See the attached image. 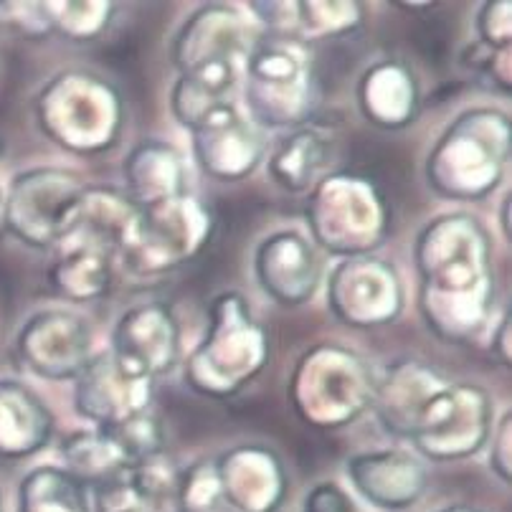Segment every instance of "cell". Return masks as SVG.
<instances>
[{
  "label": "cell",
  "mask_w": 512,
  "mask_h": 512,
  "mask_svg": "<svg viewBox=\"0 0 512 512\" xmlns=\"http://www.w3.org/2000/svg\"><path fill=\"white\" fill-rule=\"evenodd\" d=\"M414 267L429 333L452 345L480 338L495 310L492 236L480 218L467 211L431 218L416 236Z\"/></svg>",
  "instance_id": "1"
},
{
  "label": "cell",
  "mask_w": 512,
  "mask_h": 512,
  "mask_svg": "<svg viewBox=\"0 0 512 512\" xmlns=\"http://www.w3.org/2000/svg\"><path fill=\"white\" fill-rule=\"evenodd\" d=\"M269 355L267 327L241 292L226 289L208 305L206 330L183 360V383L198 396L226 401L262 376Z\"/></svg>",
  "instance_id": "2"
},
{
  "label": "cell",
  "mask_w": 512,
  "mask_h": 512,
  "mask_svg": "<svg viewBox=\"0 0 512 512\" xmlns=\"http://www.w3.org/2000/svg\"><path fill=\"white\" fill-rule=\"evenodd\" d=\"M510 150L512 125L502 109H467L426 155V183L444 201H482L505 180Z\"/></svg>",
  "instance_id": "3"
},
{
  "label": "cell",
  "mask_w": 512,
  "mask_h": 512,
  "mask_svg": "<svg viewBox=\"0 0 512 512\" xmlns=\"http://www.w3.org/2000/svg\"><path fill=\"white\" fill-rule=\"evenodd\" d=\"M249 120L259 130L292 132L310 125L320 104L312 46L284 36H259L241 69Z\"/></svg>",
  "instance_id": "4"
},
{
  "label": "cell",
  "mask_w": 512,
  "mask_h": 512,
  "mask_svg": "<svg viewBox=\"0 0 512 512\" xmlns=\"http://www.w3.org/2000/svg\"><path fill=\"white\" fill-rule=\"evenodd\" d=\"M36 122L64 153L89 158L120 142L125 102L120 89L97 71L66 69L36 97Z\"/></svg>",
  "instance_id": "5"
},
{
  "label": "cell",
  "mask_w": 512,
  "mask_h": 512,
  "mask_svg": "<svg viewBox=\"0 0 512 512\" xmlns=\"http://www.w3.org/2000/svg\"><path fill=\"white\" fill-rule=\"evenodd\" d=\"M305 221L312 244L327 254L373 256L391 234V206L371 178L330 170L307 193Z\"/></svg>",
  "instance_id": "6"
},
{
  "label": "cell",
  "mask_w": 512,
  "mask_h": 512,
  "mask_svg": "<svg viewBox=\"0 0 512 512\" xmlns=\"http://www.w3.org/2000/svg\"><path fill=\"white\" fill-rule=\"evenodd\" d=\"M371 363L343 345H315L297 360L289 378V404L302 424L335 431L371 411L376 396Z\"/></svg>",
  "instance_id": "7"
},
{
  "label": "cell",
  "mask_w": 512,
  "mask_h": 512,
  "mask_svg": "<svg viewBox=\"0 0 512 512\" xmlns=\"http://www.w3.org/2000/svg\"><path fill=\"white\" fill-rule=\"evenodd\" d=\"M216 231L211 208L193 193L137 208L130 239L120 251V267L137 277L178 272L203 254Z\"/></svg>",
  "instance_id": "8"
},
{
  "label": "cell",
  "mask_w": 512,
  "mask_h": 512,
  "mask_svg": "<svg viewBox=\"0 0 512 512\" xmlns=\"http://www.w3.org/2000/svg\"><path fill=\"white\" fill-rule=\"evenodd\" d=\"M490 434V393L474 383L444 381L419 406L406 439L431 462H459L482 452Z\"/></svg>",
  "instance_id": "9"
},
{
  "label": "cell",
  "mask_w": 512,
  "mask_h": 512,
  "mask_svg": "<svg viewBox=\"0 0 512 512\" xmlns=\"http://www.w3.org/2000/svg\"><path fill=\"white\" fill-rule=\"evenodd\" d=\"M165 429L153 411L115 426L71 431L61 439V462L87 490L115 480L117 474L165 454Z\"/></svg>",
  "instance_id": "10"
},
{
  "label": "cell",
  "mask_w": 512,
  "mask_h": 512,
  "mask_svg": "<svg viewBox=\"0 0 512 512\" xmlns=\"http://www.w3.org/2000/svg\"><path fill=\"white\" fill-rule=\"evenodd\" d=\"M87 191L79 173L66 168H31L18 173L3 201V224L11 236L36 251H51L66 213Z\"/></svg>",
  "instance_id": "11"
},
{
  "label": "cell",
  "mask_w": 512,
  "mask_h": 512,
  "mask_svg": "<svg viewBox=\"0 0 512 512\" xmlns=\"http://www.w3.org/2000/svg\"><path fill=\"white\" fill-rule=\"evenodd\" d=\"M406 292L401 274L378 256L343 259L327 277V307L353 330H378L404 312Z\"/></svg>",
  "instance_id": "12"
},
{
  "label": "cell",
  "mask_w": 512,
  "mask_h": 512,
  "mask_svg": "<svg viewBox=\"0 0 512 512\" xmlns=\"http://www.w3.org/2000/svg\"><path fill=\"white\" fill-rule=\"evenodd\" d=\"M13 353L21 368L44 381H77L94 355V335L77 310H41L16 335Z\"/></svg>",
  "instance_id": "13"
},
{
  "label": "cell",
  "mask_w": 512,
  "mask_h": 512,
  "mask_svg": "<svg viewBox=\"0 0 512 512\" xmlns=\"http://www.w3.org/2000/svg\"><path fill=\"white\" fill-rule=\"evenodd\" d=\"M208 459L221 512H277L287 495V469L274 449L241 444Z\"/></svg>",
  "instance_id": "14"
},
{
  "label": "cell",
  "mask_w": 512,
  "mask_h": 512,
  "mask_svg": "<svg viewBox=\"0 0 512 512\" xmlns=\"http://www.w3.org/2000/svg\"><path fill=\"white\" fill-rule=\"evenodd\" d=\"M188 132L196 165L221 183L249 178L267 158L264 132L234 102L208 109Z\"/></svg>",
  "instance_id": "15"
},
{
  "label": "cell",
  "mask_w": 512,
  "mask_h": 512,
  "mask_svg": "<svg viewBox=\"0 0 512 512\" xmlns=\"http://www.w3.org/2000/svg\"><path fill=\"white\" fill-rule=\"evenodd\" d=\"M254 41L239 8L211 3L193 11L175 33L173 64L178 77L208 69H244Z\"/></svg>",
  "instance_id": "16"
},
{
  "label": "cell",
  "mask_w": 512,
  "mask_h": 512,
  "mask_svg": "<svg viewBox=\"0 0 512 512\" xmlns=\"http://www.w3.org/2000/svg\"><path fill=\"white\" fill-rule=\"evenodd\" d=\"M155 381L132 371L112 350L89 358L74 381V406L94 426H115L153 411Z\"/></svg>",
  "instance_id": "17"
},
{
  "label": "cell",
  "mask_w": 512,
  "mask_h": 512,
  "mask_svg": "<svg viewBox=\"0 0 512 512\" xmlns=\"http://www.w3.org/2000/svg\"><path fill=\"white\" fill-rule=\"evenodd\" d=\"M51 251L54 264L49 269V282L56 295L74 305L107 295L115 279V267L120 264V251L107 236L66 216Z\"/></svg>",
  "instance_id": "18"
},
{
  "label": "cell",
  "mask_w": 512,
  "mask_h": 512,
  "mask_svg": "<svg viewBox=\"0 0 512 512\" xmlns=\"http://www.w3.org/2000/svg\"><path fill=\"white\" fill-rule=\"evenodd\" d=\"M109 350L142 376H170L183 360V330L168 302H140L120 315Z\"/></svg>",
  "instance_id": "19"
},
{
  "label": "cell",
  "mask_w": 512,
  "mask_h": 512,
  "mask_svg": "<svg viewBox=\"0 0 512 512\" xmlns=\"http://www.w3.org/2000/svg\"><path fill=\"white\" fill-rule=\"evenodd\" d=\"M254 277L264 295L284 310L307 305L322 284L315 244L297 229L274 231L256 246Z\"/></svg>",
  "instance_id": "20"
},
{
  "label": "cell",
  "mask_w": 512,
  "mask_h": 512,
  "mask_svg": "<svg viewBox=\"0 0 512 512\" xmlns=\"http://www.w3.org/2000/svg\"><path fill=\"white\" fill-rule=\"evenodd\" d=\"M353 490L365 502L383 512L411 510L429 487V469L424 459L404 449L360 452L345 462Z\"/></svg>",
  "instance_id": "21"
},
{
  "label": "cell",
  "mask_w": 512,
  "mask_h": 512,
  "mask_svg": "<svg viewBox=\"0 0 512 512\" xmlns=\"http://www.w3.org/2000/svg\"><path fill=\"white\" fill-rule=\"evenodd\" d=\"M355 99L365 122L378 130H406L421 112V87L409 64L383 59L360 74Z\"/></svg>",
  "instance_id": "22"
},
{
  "label": "cell",
  "mask_w": 512,
  "mask_h": 512,
  "mask_svg": "<svg viewBox=\"0 0 512 512\" xmlns=\"http://www.w3.org/2000/svg\"><path fill=\"white\" fill-rule=\"evenodd\" d=\"M251 16L267 28L272 36L302 41L315 46L327 39H340L358 31L363 21L360 3H246Z\"/></svg>",
  "instance_id": "23"
},
{
  "label": "cell",
  "mask_w": 512,
  "mask_h": 512,
  "mask_svg": "<svg viewBox=\"0 0 512 512\" xmlns=\"http://www.w3.org/2000/svg\"><path fill=\"white\" fill-rule=\"evenodd\" d=\"M180 467L168 452L89 490L92 512H175Z\"/></svg>",
  "instance_id": "24"
},
{
  "label": "cell",
  "mask_w": 512,
  "mask_h": 512,
  "mask_svg": "<svg viewBox=\"0 0 512 512\" xmlns=\"http://www.w3.org/2000/svg\"><path fill=\"white\" fill-rule=\"evenodd\" d=\"M122 180V193L135 208L158 206L191 193L183 153L163 140H142L130 148L122 160Z\"/></svg>",
  "instance_id": "25"
},
{
  "label": "cell",
  "mask_w": 512,
  "mask_h": 512,
  "mask_svg": "<svg viewBox=\"0 0 512 512\" xmlns=\"http://www.w3.org/2000/svg\"><path fill=\"white\" fill-rule=\"evenodd\" d=\"M335 158L333 135L310 125L287 132L267 155L269 178L292 196H307L330 173Z\"/></svg>",
  "instance_id": "26"
},
{
  "label": "cell",
  "mask_w": 512,
  "mask_h": 512,
  "mask_svg": "<svg viewBox=\"0 0 512 512\" xmlns=\"http://www.w3.org/2000/svg\"><path fill=\"white\" fill-rule=\"evenodd\" d=\"M54 414L36 391L21 381H0V459H26L49 447Z\"/></svg>",
  "instance_id": "27"
},
{
  "label": "cell",
  "mask_w": 512,
  "mask_h": 512,
  "mask_svg": "<svg viewBox=\"0 0 512 512\" xmlns=\"http://www.w3.org/2000/svg\"><path fill=\"white\" fill-rule=\"evenodd\" d=\"M444 381L447 378L442 373L419 360H398L388 365L386 373L376 381V396L371 404L378 424L391 436L406 439L419 406Z\"/></svg>",
  "instance_id": "28"
},
{
  "label": "cell",
  "mask_w": 512,
  "mask_h": 512,
  "mask_svg": "<svg viewBox=\"0 0 512 512\" xmlns=\"http://www.w3.org/2000/svg\"><path fill=\"white\" fill-rule=\"evenodd\" d=\"M18 512H92V495L64 467L44 464L18 485Z\"/></svg>",
  "instance_id": "29"
},
{
  "label": "cell",
  "mask_w": 512,
  "mask_h": 512,
  "mask_svg": "<svg viewBox=\"0 0 512 512\" xmlns=\"http://www.w3.org/2000/svg\"><path fill=\"white\" fill-rule=\"evenodd\" d=\"M46 16H49L51 33H61L64 39L71 41H92L102 36L109 28V21L115 16V3H77V0H66V3H44Z\"/></svg>",
  "instance_id": "30"
},
{
  "label": "cell",
  "mask_w": 512,
  "mask_h": 512,
  "mask_svg": "<svg viewBox=\"0 0 512 512\" xmlns=\"http://www.w3.org/2000/svg\"><path fill=\"white\" fill-rule=\"evenodd\" d=\"M459 61L469 74H474L490 89L510 94V49H492L480 41H472L464 46Z\"/></svg>",
  "instance_id": "31"
},
{
  "label": "cell",
  "mask_w": 512,
  "mask_h": 512,
  "mask_svg": "<svg viewBox=\"0 0 512 512\" xmlns=\"http://www.w3.org/2000/svg\"><path fill=\"white\" fill-rule=\"evenodd\" d=\"M512 3L507 0H492V3H482L480 13H477V36L480 44L492 46V49H510L512 44Z\"/></svg>",
  "instance_id": "32"
},
{
  "label": "cell",
  "mask_w": 512,
  "mask_h": 512,
  "mask_svg": "<svg viewBox=\"0 0 512 512\" xmlns=\"http://www.w3.org/2000/svg\"><path fill=\"white\" fill-rule=\"evenodd\" d=\"M0 23L26 39H44L51 36L49 16L44 3H0Z\"/></svg>",
  "instance_id": "33"
},
{
  "label": "cell",
  "mask_w": 512,
  "mask_h": 512,
  "mask_svg": "<svg viewBox=\"0 0 512 512\" xmlns=\"http://www.w3.org/2000/svg\"><path fill=\"white\" fill-rule=\"evenodd\" d=\"M302 512H360L353 497L338 482H320L312 487L302 502Z\"/></svg>",
  "instance_id": "34"
},
{
  "label": "cell",
  "mask_w": 512,
  "mask_h": 512,
  "mask_svg": "<svg viewBox=\"0 0 512 512\" xmlns=\"http://www.w3.org/2000/svg\"><path fill=\"white\" fill-rule=\"evenodd\" d=\"M510 431H512V414L505 411L497 424L495 436L490 439V467L497 474V480L510 485L512 464H510Z\"/></svg>",
  "instance_id": "35"
},
{
  "label": "cell",
  "mask_w": 512,
  "mask_h": 512,
  "mask_svg": "<svg viewBox=\"0 0 512 512\" xmlns=\"http://www.w3.org/2000/svg\"><path fill=\"white\" fill-rule=\"evenodd\" d=\"M492 355L500 365H510V312H502L500 322L495 325V335H492Z\"/></svg>",
  "instance_id": "36"
},
{
  "label": "cell",
  "mask_w": 512,
  "mask_h": 512,
  "mask_svg": "<svg viewBox=\"0 0 512 512\" xmlns=\"http://www.w3.org/2000/svg\"><path fill=\"white\" fill-rule=\"evenodd\" d=\"M510 208H512V198L505 196V201H502V208H500V216H502V231H505V236H510Z\"/></svg>",
  "instance_id": "37"
},
{
  "label": "cell",
  "mask_w": 512,
  "mask_h": 512,
  "mask_svg": "<svg viewBox=\"0 0 512 512\" xmlns=\"http://www.w3.org/2000/svg\"><path fill=\"white\" fill-rule=\"evenodd\" d=\"M439 512H485V510H480V507H472V505H449Z\"/></svg>",
  "instance_id": "38"
},
{
  "label": "cell",
  "mask_w": 512,
  "mask_h": 512,
  "mask_svg": "<svg viewBox=\"0 0 512 512\" xmlns=\"http://www.w3.org/2000/svg\"><path fill=\"white\" fill-rule=\"evenodd\" d=\"M0 512H6V505H3V495H0Z\"/></svg>",
  "instance_id": "39"
},
{
  "label": "cell",
  "mask_w": 512,
  "mask_h": 512,
  "mask_svg": "<svg viewBox=\"0 0 512 512\" xmlns=\"http://www.w3.org/2000/svg\"><path fill=\"white\" fill-rule=\"evenodd\" d=\"M0 203H3V196H0Z\"/></svg>",
  "instance_id": "40"
}]
</instances>
